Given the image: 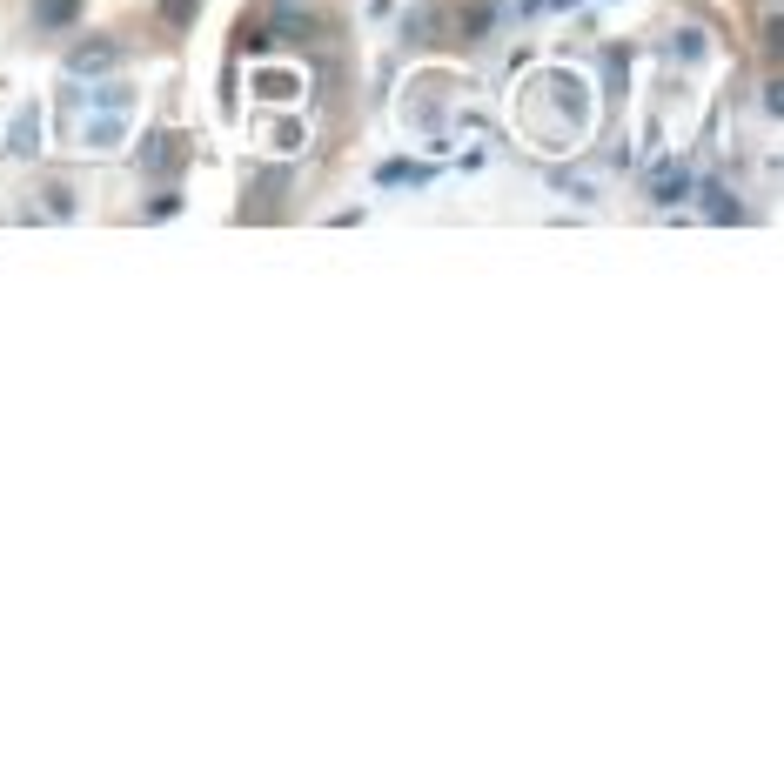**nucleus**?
I'll list each match as a JSON object with an SVG mask.
<instances>
[{
    "mask_svg": "<svg viewBox=\"0 0 784 784\" xmlns=\"http://www.w3.org/2000/svg\"><path fill=\"white\" fill-rule=\"evenodd\" d=\"M650 202H677V195H691V168L684 161H664V168H650Z\"/></svg>",
    "mask_w": 784,
    "mask_h": 784,
    "instance_id": "nucleus-1",
    "label": "nucleus"
},
{
    "mask_svg": "<svg viewBox=\"0 0 784 784\" xmlns=\"http://www.w3.org/2000/svg\"><path fill=\"white\" fill-rule=\"evenodd\" d=\"M108 68H121V47L114 41H88L68 54V74H108Z\"/></svg>",
    "mask_w": 784,
    "mask_h": 784,
    "instance_id": "nucleus-2",
    "label": "nucleus"
},
{
    "mask_svg": "<svg viewBox=\"0 0 784 784\" xmlns=\"http://www.w3.org/2000/svg\"><path fill=\"white\" fill-rule=\"evenodd\" d=\"M376 181H382V188H429L436 168H429V161H382Z\"/></svg>",
    "mask_w": 784,
    "mask_h": 784,
    "instance_id": "nucleus-3",
    "label": "nucleus"
},
{
    "mask_svg": "<svg viewBox=\"0 0 784 784\" xmlns=\"http://www.w3.org/2000/svg\"><path fill=\"white\" fill-rule=\"evenodd\" d=\"M691 188L704 195V215H711V222H744V208H738L731 188H717V181H691Z\"/></svg>",
    "mask_w": 784,
    "mask_h": 784,
    "instance_id": "nucleus-4",
    "label": "nucleus"
},
{
    "mask_svg": "<svg viewBox=\"0 0 784 784\" xmlns=\"http://www.w3.org/2000/svg\"><path fill=\"white\" fill-rule=\"evenodd\" d=\"M34 21L41 27H74L81 21V0H34Z\"/></svg>",
    "mask_w": 784,
    "mask_h": 784,
    "instance_id": "nucleus-5",
    "label": "nucleus"
},
{
    "mask_svg": "<svg viewBox=\"0 0 784 784\" xmlns=\"http://www.w3.org/2000/svg\"><path fill=\"white\" fill-rule=\"evenodd\" d=\"M195 7H202V0H161V21L168 27H195Z\"/></svg>",
    "mask_w": 784,
    "mask_h": 784,
    "instance_id": "nucleus-6",
    "label": "nucleus"
},
{
    "mask_svg": "<svg viewBox=\"0 0 784 784\" xmlns=\"http://www.w3.org/2000/svg\"><path fill=\"white\" fill-rule=\"evenodd\" d=\"M550 181H557L563 195H577V202H590V195H597V188H590V181H583L577 168H557V175H550Z\"/></svg>",
    "mask_w": 784,
    "mask_h": 784,
    "instance_id": "nucleus-7",
    "label": "nucleus"
},
{
    "mask_svg": "<svg viewBox=\"0 0 784 784\" xmlns=\"http://www.w3.org/2000/svg\"><path fill=\"white\" fill-rule=\"evenodd\" d=\"M148 215H155V222H175V215H181V195H175V188H161L155 202H148Z\"/></svg>",
    "mask_w": 784,
    "mask_h": 784,
    "instance_id": "nucleus-8",
    "label": "nucleus"
},
{
    "mask_svg": "<svg viewBox=\"0 0 784 784\" xmlns=\"http://www.w3.org/2000/svg\"><path fill=\"white\" fill-rule=\"evenodd\" d=\"M41 202H47V215H61V222H68V215H74V195H68V188H61V181H54V188H47Z\"/></svg>",
    "mask_w": 784,
    "mask_h": 784,
    "instance_id": "nucleus-9",
    "label": "nucleus"
},
{
    "mask_svg": "<svg viewBox=\"0 0 784 784\" xmlns=\"http://www.w3.org/2000/svg\"><path fill=\"white\" fill-rule=\"evenodd\" d=\"M141 168L155 175V168H175V155H168V141H148V155H141Z\"/></svg>",
    "mask_w": 784,
    "mask_h": 784,
    "instance_id": "nucleus-10",
    "label": "nucleus"
},
{
    "mask_svg": "<svg viewBox=\"0 0 784 784\" xmlns=\"http://www.w3.org/2000/svg\"><path fill=\"white\" fill-rule=\"evenodd\" d=\"M671 54H677V61H697V54H704V34H677Z\"/></svg>",
    "mask_w": 784,
    "mask_h": 784,
    "instance_id": "nucleus-11",
    "label": "nucleus"
},
{
    "mask_svg": "<svg viewBox=\"0 0 784 784\" xmlns=\"http://www.w3.org/2000/svg\"><path fill=\"white\" fill-rule=\"evenodd\" d=\"M275 7H295V0H275Z\"/></svg>",
    "mask_w": 784,
    "mask_h": 784,
    "instance_id": "nucleus-12",
    "label": "nucleus"
}]
</instances>
